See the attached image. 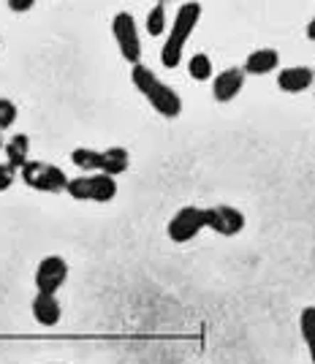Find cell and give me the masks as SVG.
I'll return each instance as SVG.
<instances>
[{
    "mask_svg": "<svg viewBox=\"0 0 315 364\" xmlns=\"http://www.w3.org/2000/svg\"><path fill=\"white\" fill-rule=\"evenodd\" d=\"M299 332L304 346L310 350V359L315 364V307H304L299 316Z\"/></svg>",
    "mask_w": 315,
    "mask_h": 364,
    "instance_id": "15",
    "label": "cell"
},
{
    "mask_svg": "<svg viewBox=\"0 0 315 364\" xmlns=\"http://www.w3.org/2000/svg\"><path fill=\"white\" fill-rule=\"evenodd\" d=\"M58 364H60V362H58Z\"/></svg>",
    "mask_w": 315,
    "mask_h": 364,
    "instance_id": "24",
    "label": "cell"
},
{
    "mask_svg": "<svg viewBox=\"0 0 315 364\" xmlns=\"http://www.w3.org/2000/svg\"><path fill=\"white\" fill-rule=\"evenodd\" d=\"M74 166L82 171H98L106 177H117L131 166V155L125 147H106V150H90V147H79L71 152Z\"/></svg>",
    "mask_w": 315,
    "mask_h": 364,
    "instance_id": "3",
    "label": "cell"
},
{
    "mask_svg": "<svg viewBox=\"0 0 315 364\" xmlns=\"http://www.w3.org/2000/svg\"><path fill=\"white\" fill-rule=\"evenodd\" d=\"M22 180L33 191H41V193H60L68 188V174L55 164H44V161H28L25 166L19 168Z\"/></svg>",
    "mask_w": 315,
    "mask_h": 364,
    "instance_id": "4",
    "label": "cell"
},
{
    "mask_svg": "<svg viewBox=\"0 0 315 364\" xmlns=\"http://www.w3.org/2000/svg\"><path fill=\"white\" fill-rule=\"evenodd\" d=\"M33 6H36L33 0H9V9L11 11H31Z\"/></svg>",
    "mask_w": 315,
    "mask_h": 364,
    "instance_id": "20",
    "label": "cell"
},
{
    "mask_svg": "<svg viewBox=\"0 0 315 364\" xmlns=\"http://www.w3.org/2000/svg\"><path fill=\"white\" fill-rule=\"evenodd\" d=\"M112 36L117 41V49L125 60L131 63V68L142 63V36L136 28V19L128 11H120L112 19Z\"/></svg>",
    "mask_w": 315,
    "mask_h": 364,
    "instance_id": "6",
    "label": "cell"
},
{
    "mask_svg": "<svg viewBox=\"0 0 315 364\" xmlns=\"http://www.w3.org/2000/svg\"><path fill=\"white\" fill-rule=\"evenodd\" d=\"M0 150H3V134H0Z\"/></svg>",
    "mask_w": 315,
    "mask_h": 364,
    "instance_id": "22",
    "label": "cell"
},
{
    "mask_svg": "<svg viewBox=\"0 0 315 364\" xmlns=\"http://www.w3.org/2000/svg\"><path fill=\"white\" fill-rule=\"evenodd\" d=\"M280 65V55H277V49H255L250 52L247 58H245V74L250 76H264V74H272L274 68Z\"/></svg>",
    "mask_w": 315,
    "mask_h": 364,
    "instance_id": "13",
    "label": "cell"
},
{
    "mask_svg": "<svg viewBox=\"0 0 315 364\" xmlns=\"http://www.w3.org/2000/svg\"><path fill=\"white\" fill-rule=\"evenodd\" d=\"M16 122V104L11 98H0V134L3 128H11Z\"/></svg>",
    "mask_w": 315,
    "mask_h": 364,
    "instance_id": "18",
    "label": "cell"
},
{
    "mask_svg": "<svg viewBox=\"0 0 315 364\" xmlns=\"http://www.w3.org/2000/svg\"><path fill=\"white\" fill-rule=\"evenodd\" d=\"M198 19H201V6H198V3H182L177 16H174V22H171V31L166 36L164 49H161V63H164V68H177L182 63L185 44H188V38L193 36Z\"/></svg>",
    "mask_w": 315,
    "mask_h": 364,
    "instance_id": "2",
    "label": "cell"
},
{
    "mask_svg": "<svg viewBox=\"0 0 315 364\" xmlns=\"http://www.w3.org/2000/svg\"><path fill=\"white\" fill-rule=\"evenodd\" d=\"M204 228V210L201 207H182L174 213V218L169 220V240L171 242H191L196 234Z\"/></svg>",
    "mask_w": 315,
    "mask_h": 364,
    "instance_id": "8",
    "label": "cell"
},
{
    "mask_svg": "<svg viewBox=\"0 0 315 364\" xmlns=\"http://www.w3.org/2000/svg\"><path fill=\"white\" fill-rule=\"evenodd\" d=\"M188 74H191V79H196V82H207L212 76V60L207 58V55H193L191 60H188Z\"/></svg>",
    "mask_w": 315,
    "mask_h": 364,
    "instance_id": "16",
    "label": "cell"
},
{
    "mask_svg": "<svg viewBox=\"0 0 315 364\" xmlns=\"http://www.w3.org/2000/svg\"><path fill=\"white\" fill-rule=\"evenodd\" d=\"M14 171L9 164H0V191H9L11 185H14Z\"/></svg>",
    "mask_w": 315,
    "mask_h": 364,
    "instance_id": "19",
    "label": "cell"
},
{
    "mask_svg": "<svg viewBox=\"0 0 315 364\" xmlns=\"http://www.w3.org/2000/svg\"><path fill=\"white\" fill-rule=\"evenodd\" d=\"M245 87V71L242 68H225L212 79V95L218 104H228L234 101Z\"/></svg>",
    "mask_w": 315,
    "mask_h": 364,
    "instance_id": "10",
    "label": "cell"
},
{
    "mask_svg": "<svg viewBox=\"0 0 315 364\" xmlns=\"http://www.w3.org/2000/svg\"><path fill=\"white\" fill-rule=\"evenodd\" d=\"M204 228H212L220 237H237L245 228V215L231 204H215L204 210Z\"/></svg>",
    "mask_w": 315,
    "mask_h": 364,
    "instance_id": "7",
    "label": "cell"
},
{
    "mask_svg": "<svg viewBox=\"0 0 315 364\" xmlns=\"http://www.w3.org/2000/svg\"><path fill=\"white\" fill-rule=\"evenodd\" d=\"M68 280V261L63 256H46L41 258L36 269V289L38 294H58Z\"/></svg>",
    "mask_w": 315,
    "mask_h": 364,
    "instance_id": "9",
    "label": "cell"
},
{
    "mask_svg": "<svg viewBox=\"0 0 315 364\" xmlns=\"http://www.w3.org/2000/svg\"><path fill=\"white\" fill-rule=\"evenodd\" d=\"M65 193L76 201H98L106 204L117 196V180L114 177H106V174H85V177H76L68 182Z\"/></svg>",
    "mask_w": 315,
    "mask_h": 364,
    "instance_id": "5",
    "label": "cell"
},
{
    "mask_svg": "<svg viewBox=\"0 0 315 364\" xmlns=\"http://www.w3.org/2000/svg\"><path fill=\"white\" fill-rule=\"evenodd\" d=\"M31 310H33V318L38 321L41 326H58L63 318V307L55 294H36Z\"/></svg>",
    "mask_w": 315,
    "mask_h": 364,
    "instance_id": "11",
    "label": "cell"
},
{
    "mask_svg": "<svg viewBox=\"0 0 315 364\" xmlns=\"http://www.w3.org/2000/svg\"><path fill=\"white\" fill-rule=\"evenodd\" d=\"M28 152H31V139L25 134H16L6 144V164L11 168H22L28 164Z\"/></svg>",
    "mask_w": 315,
    "mask_h": 364,
    "instance_id": "14",
    "label": "cell"
},
{
    "mask_svg": "<svg viewBox=\"0 0 315 364\" xmlns=\"http://www.w3.org/2000/svg\"><path fill=\"white\" fill-rule=\"evenodd\" d=\"M131 82H134L136 90L147 98V104H150L161 117H169V120L180 117V112H182L180 92L171 90L166 82H161L147 65H142V63L134 65V68H131Z\"/></svg>",
    "mask_w": 315,
    "mask_h": 364,
    "instance_id": "1",
    "label": "cell"
},
{
    "mask_svg": "<svg viewBox=\"0 0 315 364\" xmlns=\"http://www.w3.org/2000/svg\"><path fill=\"white\" fill-rule=\"evenodd\" d=\"M147 33H150L152 38H158V36H164L166 33V6L164 3H155L150 9V14H147Z\"/></svg>",
    "mask_w": 315,
    "mask_h": 364,
    "instance_id": "17",
    "label": "cell"
},
{
    "mask_svg": "<svg viewBox=\"0 0 315 364\" xmlns=\"http://www.w3.org/2000/svg\"><path fill=\"white\" fill-rule=\"evenodd\" d=\"M313 82L315 74L307 65H291V68H283L277 74V87L283 92H304Z\"/></svg>",
    "mask_w": 315,
    "mask_h": 364,
    "instance_id": "12",
    "label": "cell"
},
{
    "mask_svg": "<svg viewBox=\"0 0 315 364\" xmlns=\"http://www.w3.org/2000/svg\"><path fill=\"white\" fill-rule=\"evenodd\" d=\"M304 33H307V38H310V41H315V16L310 19V25L304 28Z\"/></svg>",
    "mask_w": 315,
    "mask_h": 364,
    "instance_id": "21",
    "label": "cell"
},
{
    "mask_svg": "<svg viewBox=\"0 0 315 364\" xmlns=\"http://www.w3.org/2000/svg\"><path fill=\"white\" fill-rule=\"evenodd\" d=\"M313 74H315V68H313Z\"/></svg>",
    "mask_w": 315,
    "mask_h": 364,
    "instance_id": "23",
    "label": "cell"
}]
</instances>
